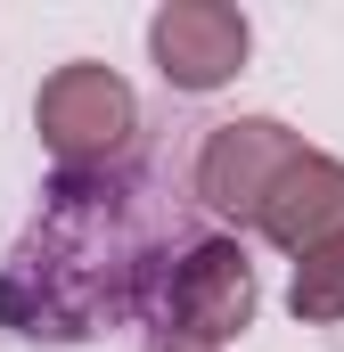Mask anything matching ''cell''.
Here are the masks:
<instances>
[{
	"label": "cell",
	"instance_id": "5b68a950",
	"mask_svg": "<svg viewBox=\"0 0 344 352\" xmlns=\"http://www.w3.org/2000/svg\"><path fill=\"white\" fill-rule=\"evenodd\" d=\"M148 50L172 90H222L246 66V16L230 0H172L148 25Z\"/></svg>",
	"mask_w": 344,
	"mask_h": 352
},
{
	"label": "cell",
	"instance_id": "7a4b0ae2",
	"mask_svg": "<svg viewBox=\"0 0 344 352\" xmlns=\"http://www.w3.org/2000/svg\"><path fill=\"white\" fill-rule=\"evenodd\" d=\"M33 123H41V140H50L58 164L90 173V164H107V156L131 140L140 107H131V82H123L115 66H58V74L41 82Z\"/></svg>",
	"mask_w": 344,
	"mask_h": 352
},
{
	"label": "cell",
	"instance_id": "3957f363",
	"mask_svg": "<svg viewBox=\"0 0 344 352\" xmlns=\"http://www.w3.org/2000/svg\"><path fill=\"white\" fill-rule=\"evenodd\" d=\"M295 156H303V140H295L287 123H270V115L222 123V131L205 140V156H197V197H205L213 213H230V221H255L262 197H270V180L287 173Z\"/></svg>",
	"mask_w": 344,
	"mask_h": 352
},
{
	"label": "cell",
	"instance_id": "277c9868",
	"mask_svg": "<svg viewBox=\"0 0 344 352\" xmlns=\"http://www.w3.org/2000/svg\"><path fill=\"white\" fill-rule=\"evenodd\" d=\"M164 320H172L180 344H205V352L222 336H238L255 320V270H246V254L230 238L189 246V263L172 270V287H164Z\"/></svg>",
	"mask_w": 344,
	"mask_h": 352
},
{
	"label": "cell",
	"instance_id": "ba28073f",
	"mask_svg": "<svg viewBox=\"0 0 344 352\" xmlns=\"http://www.w3.org/2000/svg\"><path fill=\"white\" fill-rule=\"evenodd\" d=\"M172 352H205V344H172Z\"/></svg>",
	"mask_w": 344,
	"mask_h": 352
},
{
	"label": "cell",
	"instance_id": "8992f818",
	"mask_svg": "<svg viewBox=\"0 0 344 352\" xmlns=\"http://www.w3.org/2000/svg\"><path fill=\"white\" fill-rule=\"evenodd\" d=\"M255 230L270 246H287V254H303V246H320V238H344V164L320 156V148H303L287 173L270 180Z\"/></svg>",
	"mask_w": 344,
	"mask_h": 352
},
{
	"label": "cell",
	"instance_id": "52a82bcc",
	"mask_svg": "<svg viewBox=\"0 0 344 352\" xmlns=\"http://www.w3.org/2000/svg\"><path fill=\"white\" fill-rule=\"evenodd\" d=\"M287 303H295V320H344V238H320V246H303L295 254V287H287Z\"/></svg>",
	"mask_w": 344,
	"mask_h": 352
},
{
	"label": "cell",
	"instance_id": "6da1fadb",
	"mask_svg": "<svg viewBox=\"0 0 344 352\" xmlns=\"http://www.w3.org/2000/svg\"><path fill=\"white\" fill-rule=\"evenodd\" d=\"M131 278H140V238L123 230L107 188L66 180L58 213L0 270V320H17L25 336H90L98 320L123 311Z\"/></svg>",
	"mask_w": 344,
	"mask_h": 352
}]
</instances>
